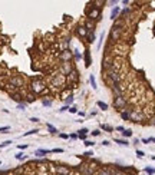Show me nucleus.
Returning <instances> with one entry per match:
<instances>
[{
  "label": "nucleus",
  "mask_w": 155,
  "mask_h": 175,
  "mask_svg": "<svg viewBox=\"0 0 155 175\" xmlns=\"http://www.w3.org/2000/svg\"><path fill=\"white\" fill-rule=\"evenodd\" d=\"M29 89L33 95H40V93L43 95V92L46 91V85L40 78H33L30 85H29Z\"/></svg>",
  "instance_id": "f257e3e1"
},
{
  "label": "nucleus",
  "mask_w": 155,
  "mask_h": 175,
  "mask_svg": "<svg viewBox=\"0 0 155 175\" xmlns=\"http://www.w3.org/2000/svg\"><path fill=\"white\" fill-rule=\"evenodd\" d=\"M9 85H12L14 89L20 91V89L25 86V79L22 78L20 75H12V76L9 78Z\"/></svg>",
  "instance_id": "f03ea898"
},
{
  "label": "nucleus",
  "mask_w": 155,
  "mask_h": 175,
  "mask_svg": "<svg viewBox=\"0 0 155 175\" xmlns=\"http://www.w3.org/2000/svg\"><path fill=\"white\" fill-rule=\"evenodd\" d=\"M66 82V76H63L62 73H55L53 75V78L50 80V88H62Z\"/></svg>",
  "instance_id": "7ed1b4c3"
},
{
  "label": "nucleus",
  "mask_w": 155,
  "mask_h": 175,
  "mask_svg": "<svg viewBox=\"0 0 155 175\" xmlns=\"http://www.w3.org/2000/svg\"><path fill=\"white\" fill-rule=\"evenodd\" d=\"M86 19L92 20V22H96V20H101V12L98 6H89V9L86 10Z\"/></svg>",
  "instance_id": "20e7f679"
},
{
  "label": "nucleus",
  "mask_w": 155,
  "mask_h": 175,
  "mask_svg": "<svg viewBox=\"0 0 155 175\" xmlns=\"http://www.w3.org/2000/svg\"><path fill=\"white\" fill-rule=\"evenodd\" d=\"M126 105H128L126 98H123V96H115L114 98V108H115V109L122 112V110L126 108Z\"/></svg>",
  "instance_id": "39448f33"
},
{
  "label": "nucleus",
  "mask_w": 155,
  "mask_h": 175,
  "mask_svg": "<svg viewBox=\"0 0 155 175\" xmlns=\"http://www.w3.org/2000/svg\"><path fill=\"white\" fill-rule=\"evenodd\" d=\"M72 71H73L72 62H60V65H59V73H62L63 76H68Z\"/></svg>",
  "instance_id": "423d86ee"
},
{
  "label": "nucleus",
  "mask_w": 155,
  "mask_h": 175,
  "mask_svg": "<svg viewBox=\"0 0 155 175\" xmlns=\"http://www.w3.org/2000/svg\"><path fill=\"white\" fill-rule=\"evenodd\" d=\"M78 169L81 171V174L82 175H95L96 174V168L90 167L89 164H88V165H79Z\"/></svg>",
  "instance_id": "0eeeda50"
},
{
  "label": "nucleus",
  "mask_w": 155,
  "mask_h": 175,
  "mask_svg": "<svg viewBox=\"0 0 155 175\" xmlns=\"http://www.w3.org/2000/svg\"><path fill=\"white\" fill-rule=\"evenodd\" d=\"M121 36H122V30L121 29H116V27H111V33H109V38L112 42H118V40L121 39Z\"/></svg>",
  "instance_id": "6e6552de"
},
{
  "label": "nucleus",
  "mask_w": 155,
  "mask_h": 175,
  "mask_svg": "<svg viewBox=\"0 0 155 175\" xmlns=\"http://www.w3.org/2000/svg\"><path fill=\"white\" fill-rule=\"evenodd\" d=\"M78 80H79V73H78L76 69H73V71L66 76V82L69 85H75V83H78Z\"/></svg>",
  "instance_id": "1a4fd4ad"
},
{
  "label": "nucleus",
  "mask_w": 155,
  "mask_h": 175,
  "mask_svg": "<svg viewBox=\"0 0 155 175\" xmlns=\"http://www.w3.org/2000/svg\"><path fill=\"white\" fill-rule=\"evenodd\" d=\"M145 119V115L141 110H131V121L132 122H142Z\"/></svg>",
  "instance_id": "9d476101"
},
{
  "label": "nucleus",
  "mask_w": 155,
  "mask_h": 175,
  "mask_svg": "<svg viewBox=\"0 0 155 175\" xmlns=\"http://www.w3.org/2000/svg\"><path fill=\"white\" fill-rule=\"evenodd\" d=\"M72 58H73V53H72L69 49L59 52V59H60V62H72Z\"/></svg>",
  "instance_id": "9b49d317"
},
{
  "label": "nucleus",
  "mask_w": 155,
  "mask_h": 175,
  "mask_svg": "<svg viewBox=\"0 0 155 175\" xmlns=\"http://www.w3.org/2000/svg\"><path fill=\"white\" fill-rule=\"evenodd\" d=\"M25 96H26V93L25 92H22V91H16V92H13L12 95H10V98H12L14 102H17V104H23Z\"/></svg>",
  "instance_id": "f8f14e48"
},
{
  "label": "nucleus",
  "mask_w": 155,
  "mask_h": 175,
  "mask_svg": "<svg viewBox=\"0 0 155 175\" xmlns=\"http://www.w3.org/2000/svg\"><path fill=\"white\" fill-rule=\"evenodd\" d=\"M76 33H78V36H79L81 39H86V38H88V35H89V32L86 30V27H85L84 25H78Z\"/></svg>",
  "instance_id": "ddd939ff"
},
{
  "label": "nucleus",
  "mask_w": 155,
  "mask_h": 175,
  "mask_svg": "<svg viewBox=\"0 0 155 175\" xmlns=\"http://www.w3.org/2000/svg\"><path fill=\"white\" fill-rule=\"evenodd\" d=\"M111 66H112V59H111L108 55H105V58H103V60H102V71H103V73L109 71Z\"/></svg>",
  "instance_id": "4468645a"
},
{
  "label": "nucleus",
  "mask_w": 155,
  "mask_h": 175,
  "mask_svg": "<svg viewBox=\"0 0 155 175\" xmlns=\"http://www.w3.org/2000/svg\"><path fill=\"white\" fill-rule=\"evenodd\" d=\"M55 171H56L58 175H71V169H69V167H66V165H58L55 168Z\"/></svg>",
  "instance_id": "2eb2a0df"
},
{
  "label": "nucleus",
  "mask_w": 155,
  "mask_h": 175,
  "mask_svg": "<svg viewBox=\"0 0 155 175\" xmlns=\"http://www.w3.org/2000/svg\"><path fill=\"white\" fill-rule=\"evenodd\" d=\"M112 92H114V96H123V88L121 85H114Z\"/></svg>",
  "instance_id": "dca6fc26"
},
{
  "label": "nucleus",
  "mask_w": 155,
  "mask_h": 175,
  "mask_svg": "<svg viewBox=\"0 0 155 175\" xmlns=\"http://www.w3.org/2000/svg\"><path fill=\"white\" fill-rule=\"evenodd\" d=\"M85 27H86V30L89 33H92V32H95V22H92V20H89V19H86L85 20V25H84Z\"/></svg>",
  "instance_id": "f3484780"
},
{
  "label": "nucleus",
  "mask_w": 155,
  "mask_h": 175,
  "mask_svg": "<svg viewBox=\"0 0 155 175\" xmlns=\"http://www.w3.org/2000/svg\"><path fill=\"white\" fill-rule=\"evenodd\" d=\"M114 174V169L109 167H102V168L96 171V175H112Z\"/></svg>",
  "instance_id": "a211bd4d"
},
{
  "label": "nucleus",
  "mask_w": 155,
  "mask_h": 175,
  "mask_svg": "<svg viewBox=\"0 0 155 175\" xmlns=\"http://www.w3.org/2000/svg\"><path fill=\"white\" fill-rule=\"evenodd\" d=\"M84 58H85V62H86V63H85V66H86V68H89V66L92 65V58H90V52H89V49H86V50H85Z\"/></svg>",
  "instance_id": "6ab92c4d"
},
{
  "label": "nucleus",
  "mask_w": 155,
  "mask_h": 175,
  "mask_svg": "<svg viewBox=\"0 0 155 175\" xmlns=\"http://www.w3.org/2000/svg\"><path fill=\"white\" fill-rule=\"evenodd\" d=\"M131 110H132V109L125 108V109L121 112V118H122L123 121H131Z\"/></svg>",
  "instance_id": "aec40b11"
},
{
  "label": "nucleus",
  "mask_w": 155,
  "mask_h": 175,
  "mask_svg": "<svg viewBox=\"0 0 155 175\" xmlns=\"http://www.w3.org/2000/svg\"><path fill=\"white\" fill-rule=\"evenodd\" d=\"M119 13H121V9H119V6H114L112 12H111V19L116 20V17H118V14H119Z\"/></svg>",
  "instance_id": "412c9836"
},
{
  "label": "nucleus",
  "mask_w": 155,
  "mask_h": 175,
  "mask_svg": "<svg viewBox=\"0 0 155 175\" xmlns=\"http://www.w3.org/2000/svg\"><path fill=\"white\" fill-rule=\"evenodd\" d=\"M47 154H50V149H36V152H35V155L39 156V158L47 155Z\"/></svg>",
  "instance_id": "4be33fe9"
},
{
  "label": "nucleus",
  "mask_w": 155,
  "mask_h": 175,
  "mask_svg": "<svg viewBox=\"0 0 155 175\" xmlns=\"http://www.w3.org/2000/svg\"><path fill=\"white\" fill-rule=\"evenodd\" d=\"M25 101L27 102V104H30V102H35V101H36V95H33L32 92H29V93H26Z\"/></svg>",
  "instance_id": "5701e85b"
},
{
  "label": "nucleus",
  "mask_w": 155,
  "mask_h": 175,
  "mask_svg": "<svg viewBox=\"0 0 155 175\" xmlns=\"http://www.w3.org/2000/svg\"><path fill=\"white\" fill-rule=\"evenodd\" d=\"M122 26H123V20L122 19H116L115 23H114V27H116V29H121V30H122Z\"/></svg>",
  "instance_id": "b1692460"
},
{
  "label": "nucleus",
  "mask_w": 155,
  "mask_h": 175,
  "mask_svg": "<svg viewBox=\"0 0 155 175\" xmlns=\"http://www.w3.org/2000/svg\"><path fill=\"white\" fill-rule=\"evenodd\" d=\"M98 108L99 109H102V110H108V104H105V102H102V101H98Z\"/></svg>",
  "instance_id": "393cba45"
},
{
  "label": "nucleus",
  "mask_w": 155,
  "mask_h": 175,
  "mask_svg": "<svg viewBox=\"0 0 155 175\" xmlns=\"http://www.w3.org/2000/svg\"><path fill=\"white\" fill-rule=\"evenodd\" d=\"M101 129L106 131V132H112V131H114V128H112L111 125H108V123H102V125H101Z\"/></svg>",
  "instance_id": "a878e982"
},
{
  "label": "nucleus",
  "mask_w": 155,
  "mask_h": 175,
  "mask_svg": "<svg viewBox=\"0 0 155 175\" xmlns=\"http://www.w3.org/2000/svg\"><path fill=\"white\" fill-rule=\"evenodd\" d=\"M47 131L50 132L52 135H55V134H58V129L53 126V125H50V123H47Z\"/></svg>",
  "instance_id": "bb28decb"
},
{
  "label": "nucleus",
  "mask_w": 155,
  "mask_h": 175,
  "mask_svg": "<svg viewBox=\"0 0 155 175\" xmlns=\"http://www.w3.org/2000/svg\"><path fill=\"white\" fill-rule=\"evenodd\" d=\"M119 14H121V19H122L123 16H128V14H131V9H129V7H125V9H123Z\"/></svg>",
  "instance_id": "cd10ccee"
},
{
  "label": "nucleus",
  "mask_w": 155,
  "mask_h": 175,
  "mask_svg": "<svg viewBox=\"0 0 155 175\" xmlns=\"http://www.w3.org/2000/svg\"><path fill=\"white\" fill-rule=\"evenodd\" d=\"M116 143H119V145H122V146H128L129 142L126 141V139H115Z\"/></svg>",
  "instance_id": "c85d7f7f"
},
{
  "label": "nucleus",
  "mask_w": 155,
  "mask_h": 175,
  "mask_svg": "<svg viewBox=\"0 0 155 175\" xmlns=\"http://www.w3.org/2000/svg\"><path fill=\"white\" fill-rule=\"evenodd\" d=\"M89 80H90V85H92V88H93V89H96L98 86H96V80H95V76H93V75H90V76H89Z\"/></svg>",
  "instance_id": "c756f323"
},
{
  "label": "nucleus",
  "mask_w": 155,
  "mask_h": 175,
  "mask_svg": "<svg viewBox=\"0 0 155 175\" xmlns=\"http://www.w3.org/2000/svg\"><path fill=\"white\" fill-rule=\"evenodd\" d=\"M95 38H96V36H95V32L89 33V35H88V42H89V43H93V42H95Z\"/></svg>",
  "instance_id": "7c9ffc66"
},
{
  "label": "nucleus",
  "mask_w": 155,
  "mask_h": 175,
  "mask_svg": "<svg viewBox=\"0 0 155 175\" xmlns=\"http://www.w3.org/2000/svg\"><path fill=\"white\" fill-rule=\"evenodd\" d=\"M72 102H73V95H69V96L65 99V105H66V106H69Z\"/></svg>",
  "instance_id": "2f4dec72"
},
{
  "label": "nucleus",
  "mask_w": 155,
  "mask_h": 175,
  "mask_svg": "<svg viewBox=\"0 0 155 175\" xmlns=\"http://www.w3.org/2000/svg\"><path fill=\"white\" fill-rule=\"evenodd\" d=\"M42 105H43V106H52L53 102H52L50 99H43V101H42Z\"/></svg>",
  "instance_id": "473e14b6"
},
{
  "label": "nucleus",
  "mask_w": 155,
  "mask_h": 175,
  "mask_svg": "<svg viewBox=\"0 0 155 175\" xmlns=\"http://www.w3.org/2000/svg\"><path fill=\"white\" fill-rule=\"evenodd\" d=\"M122 136H125V138H129V136H132V131H131V129H125L122 132Z\"/></svg>",
  "instance_id": "72a5a7b5"
},
{
  "label": "nucleus",
  "mask_w": 155,
  "mask_h": 175,
  "mask_svg": "<svg viewBox=\"0 0 155 175\" xmlns=\"http://www.w3.org/2000/svg\"><path fill=\"white\" fill-rule=\"evenodd\" d=\"M26 158H27V156H26L25 154H22V152H19V154L16 155V159H19V161H25Z\"/></svg>",
  "instance_id": "f704fd0d"
},
{
  "label": "nucleus",
  "mask_w": 155,
  "mask_h": 175,
  "mask_svg": "<svg viewBox=\"0 0 155 175\" xmlns=\"http://www.w3.org/2000/svg\"><path fill=\"white\" fill-rule=\"evenodd\" d=\"M88 132H89V131L86 129V128H82V129H79V131H78V136H81V135H86Z\"/></svg>",
  "instance_id": "c9c22d12"
},
{
  "label": "nucleus",
  "mask_w": 155,
  "mask_h": 175,
  "mask_svg": "<svg viewBox=\"0 0 155 175\" xmlns=\"http://www.w3.org/2000/svg\"><path fill=\"white\" fill-rule=\"evenodd\" d=\"M73 58L76 59V60H81V59L84 58V56H82V55H81V53L78 52V50H75V52H73Z\"/></svg>",
  "instance_id": "e433bc0d"
},
{
  "label": "nucleus",
  "mask_w": 155,
  "mask_h": 175,
  "mask_svg": "<svg viewBox=\"0 0 155 175\" xmlns=\"http://www.w3.org/2000/svg\"><path fill=\"white\" fill-rule=\"evenodd\" d=\"M145 172H148L149 175L155 174V168H151V167H145Z\"/></svg>",
  "instance_id": "4c0bfd02"
},
{
  "label": "nucleus",
  "mask_w": 155,
  "mask_h": 175,
  "mask_svg": "<svg viewBox=\"0 0 155 175\" xmlns=\"http://www.w3.org/2000/svg\"><path fill=\"white\" fill-rule=\"evenodd\" d=\"M62 152H63V149H60V148L50 149V154H62Z\"/></svg>",
  "instance_id": "58836bf2"
},
{
  "label": "nucleus",
  "mask_w": 155,
  "mask_h": 175,
  "mask_svg": "<svg viewBox=\"0 0 155 175\" xmlns=\"http://www.w3.org/2000/svg\"><path fill=\"white\" fill-rule=\"evenodd\" d=\"M38 132H39V131H38V129H32V131H29V132H26V134H25V135H23V136H29V135H35V134H38Z\"/></svg>",
  "instance_id": "ea45409f"
},
{
  "label": "nucleus",
  "mask_w": 155,
  "mask_h": 175,
  "mask_svg": "<svg viewBox=\"0 0 155 175\" xmlns=\"http://www.w3.org/2000/svg\"><path fill=\"white\" fill-rule=\"evenodd\" d=\"M10 131V126H0V132H3V134H6Z\"/></svg>",
  "instance_id": "a19ab883"
},
{
  "label": "nucleus",
  "mask_w": 155,
  "mask_h": 175,
  "mask_svg": "<svg viewBox=\"0 0 155 175\" xmlns=\"http://www.w3.org/2000/svg\"><path fill=\"white\" fill-rule=\"evenodd\" d=\"M93 145H95V142H92V141H88V139H86V141H85V146H86V148H88V146H93Z\"/></svg>",
  "instance_id": "79ce46f5"
},
{
  "label": "nucleus",
  "mask_w": 155,
  "mask_h": 175,
  "mask_svg": "<svg viewBox=\"0 0 155 175\" xmlns=\"http://www.w3.org/2000/svg\"><path fill=\"white\" fill-rule=\"evenodd\" d=\"M85 155V158H92V155H93V152H92V151H86V152H85L84 154Z\"/></svg>",
  "instance_id": "37998d69"
},
{
  "label": "nucleus",
  "mask_w": 155,
  "mask_h": 175,
  "mask_svg": "<svg viewBox=\"0 0 155 175\" xmlns=\"http://www.w3.org/2000/svg\"><path fill=\"white\" fill-rule=\"evenodd\" d=\"M69 112H71V113H76L78 108H76V106H71V108H69Z\"/></svg>",
  "instance_id": "c03bdc74"
},
{
  "label": "nucleus",
  "mask_w": 155,
  "mask_h": 175,
  "mask_svg": "<svg viewBox=\"0 0 155 175\" xmlns=\"http://www.w3.org/2000/svg\"><path fill=\"white\" fill-rule=\"evenodd\" d=\"M112 175H123V174H122V171H121V169L116 168V169H114V174Z\"/></svg>",
  "instance_id": "a18cd8bd"
},
{
  "label": "nucleus",
  "mask_w": 155,
  "mask_h": 175,
  "mask_svg": "<svg viewBox=\"0 0 155 175\" xmlns=\"http://www.w3.org/2000/svg\"><path fill=\"white\" fill-rule=\"evenodd\" d=\"M27 146H29L27 143H22V145H17V148H19V149H26Z\"/></svg>",
  "instance_id": "49530a36"
},
{
  "label": "nucleus",
  "mask_w": 155,
  "mask_h": 175,
  "mask_svg": "<svg viewBox=\"0 0 155 175\" xmlns=\"http://www.w3.org/2000/svg\"><path fill=\"white\" fill-rule=\"evenodd\" d=\"M65 110H69V106H66V105H65V106H62V108L59 109V112H65Z\"/></svg>",
  "instance_id": "de8ad7c7"
},
{
  "label": "nucleus",
  "mask_w": 155,
  "mask_h": 175,
  "mask_svg": "<svg viewBox=\"0 0 155 175\" xmlns=\"http://www.w3.org/2000/svg\"><path fill=\"white\" fill-rule=\"evenodd\" d=\"M17 108H19L20 110H25L26 106H25V104H17Z\"/></svg>",
  "instance_id": "09e8293b"
},
{
  "label": "nucleus",
  "mask_w": 155,
  "mask_h": 175,
  "mask_svg": "<svg viewBox=\"0 0 155 175\" xmlns=\"http://www.w3.org/2000/svg\"><path fill=\"white\" fill-rule=\"evenodd\" d=\"M136 155L139 156V158H142V156L145 155V154H144V152H142V151H139V149H138V151H136Z\"/></svg>",
  "instance_id": "8fccbe9b"
},
{
  "label": "nucleus",
  "mask_w": 155,
  "mask_h": 175,
  "mask_svg": "<svg viewBox=\"0 0 155 175\" xmlns=\"http://www.w3.org/2000/svg\"><path fill=\"white\" fill-rule=\"evenodd\" d=\"M92 135H93V136H98V135H101V131H99V129L93 131V132H92Z\"/></svg>",
  "instance_id": "3c124183"
},
{
  "label": "nucleus",
  "mask_w": 155,
  "mask_h": 175,
  "mask_svg": "<svg viewBox=\"0 0 155 175\" xmlns=\"http://www.w3.org/2000/svg\"><path fill=\"white\" fill-rule=\"evenodd\" d=\"M115 129H116V131H119V132H121V134H122L123 131H125V128H123V126H116Z\"/></svg>",
  "instance_id": "603ef678"
},
{
  "label": "nucleus",
  "mask_w": 155,
  "mask_h": 175,
  "mask_svg": "<svg viewBox=\"0 0 155 175\" xmlns=\"http://www.w3.org/2000/svg\"><path fill=\"white\" fill-rule=\"evenodd\" d=\"M59 136H60L62 139H68V138H69V135H66V134H59Z\"/></svg>",
  "instance_id": "864d4df0"
},
{
  "label": "nucleus",
  "mask_w": 155,
  "mask_h": 175,
  "mask_svg": "<svg viewBox=\"0 0 155 175\" xmlns=\"http://www.w3.org/2000/svg\"><path fill=\"white\" fill-rule=\"evenodd\" d=\"M69 138H72V139H78V134H71Z\"/></svg>",
  "instance_id": "5fc2aeb1"
},
{
  "label": "nucleus",
  "mask_w": 155,
  "mask_h": 175,
  "mask_svg": "<svg viewBox=\"0 0 155 175\" xmlns=\"http://www.w3.org/2000/svg\"><path fill=\"white\" fill-rule=\"evenodd\" d=\"M30 122L36 123V122H39V119H38V118H30Z\"/></svg>",
  "instance_id": "6e6d98bb"
},
{
  "label": "nucleus",
  "mask_w": 155,
  "mask_h": 175,
  "mask_svg": "<svg viewBox=\"0 0 155 175\" xmlns=\"http://www.w3.org/2000/svg\"><path fill=\"white\" fill-rule=\"evenodd\" d=\"M102 145H103V146H108V145H109V141H103Z\"/></svg>",
  "instance_id": "4d7b16f0"
},
{
  "label": "nucleus",
  "mask_w": 155,
  "mask_h": 175,
  "mask_svg": "<svg viewBox=\"0 0 155 175\" xmlns=\"http://www.w3.org/2000/svg\"><path fill=\"white\" fill-rule=\"evenodd\" d=\"M142 143H149V139H148V138H147V139L144 138V139H142Z\"/></svg>",
  "instance_id": "13d9d810"
},
{
  "label": "nucleus",
  "mask_w": 155,
  "mask_h": 175,
  "mask_svg": "<svg viewBox=\"0 0 155 175\" xmlns=\"http://www.w3.org/2000/svg\"><path fill=\"white\" fill-rule=\"evenodd\" d=\"M116 3H118L116 0H112V2H108V5H116Z\"/></svg>",
  "instance_id": "bf43d9fd"
},
{
  "label": "nucleus",
  "mask_w": 155,
  "mask_h": 175,
  "mask_svg": "<svg viewBox=\"0 0 155 175\" xmlns=\"http://www.w3.org/2000/svg\"><path fill=\"white\" fill-rule=\"evenodd\" d=\"M151 123H152V125H154V126H155V118H154V119H152V121H151Z\"/></svg>",
  "instance_id": "052dcab7"
},
{
  "label": "nucleus",
  "mask_w": 155,
  "mask_h": 175,
  "mask_svg": "<svg viewBox=\"0 0 155 175\" xmlns=\"http://www.w3.org/2000/svg\"><path fill=\"white\" fill-rule=\"evenodd\" d=\"M125 175H135V174H132V172H126Z\"/></svg>",
  "instance_id": "680f3d73"
}]
</instances>
